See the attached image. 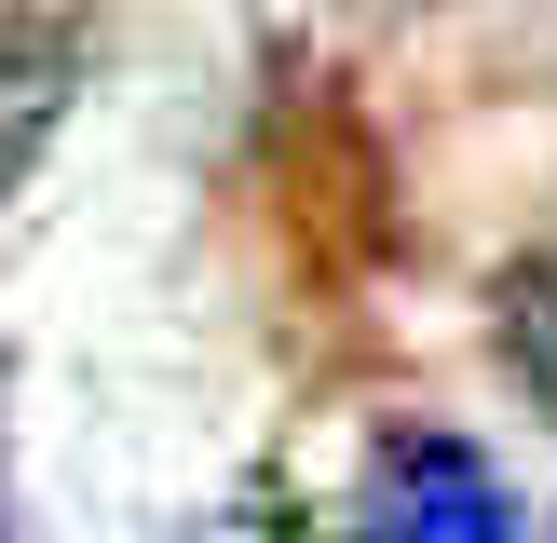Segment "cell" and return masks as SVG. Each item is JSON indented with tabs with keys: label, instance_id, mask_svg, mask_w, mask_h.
<instances>
[{
	"label": "cell",
	"instance_id": "6da1fadb",
	"mask_svg": "<svg viewBox=\"0 0 557 543\" xmlns=\"http://www.w3.org/2000/svg\"><path fill=\"white\" fill-rule=\"evenodd\" d=\"M368 530L381 543H517V489H504V462H476L462 434L408 421V434H381V462H368Z\"/></svg>",
	"mask_w": 557,
	"mask_h": 543
},
{
	"label": "cell",
	"instance_id": "7a4b0ae2",
	"mask_svg": "<svg viewBox=\"0 0 557 543\" xmlns=\"http://www.w3.org/2000/svg\"><path fill=\"white\" fill-rule=\"evenodd\" d=\"M69 96H82V27L69 14H0V204H14V177L54 150Z\"/></svg>",
	"mask_w": 557,
	"mask_h": 543
},
{
	"label": "cell",
	"instance_id": "3957f363",
	"mask_svg": "<svg viewBox=\"0 0 557 543\" xmlns=\"http://www.w3.org/2000/svg\"><path fill=\"white\" fill-rule=\"evenodd\" d=\"M504 353H517V380H531V407L557 421V244L504 272Z\"/></svg>",
	"mask_w": 557,
	"mask_h": 543
},
{
	"label": "cell",
	"instance_id": "277c9868",
	"mask_svg": "<svg viewBox=\"0 0 557 543\" xmlns=\"http://www.w3.org/2000/svg\"><path fill=\"white\" fill-rule=\"evenodd\" d=\"M0 543H14V503H0Z\"/></svg>",
	"mask_w": 557,
	"mask_h": 543
}]
</instances>
